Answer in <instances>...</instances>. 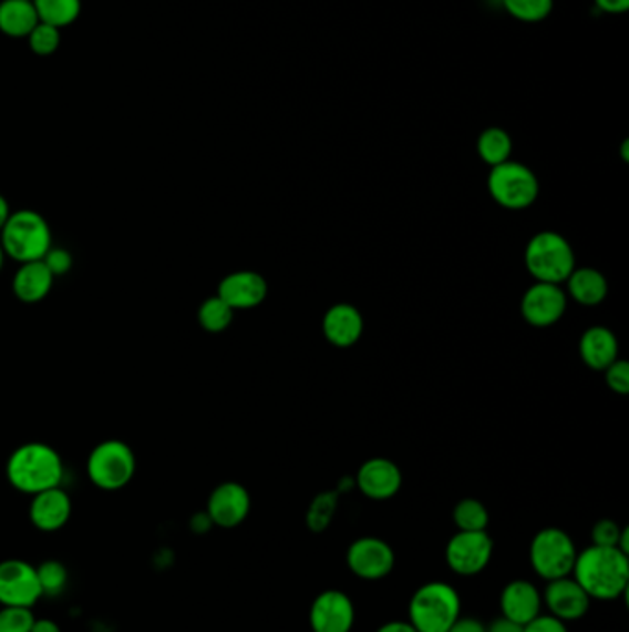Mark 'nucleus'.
Returning a JSON list of instances; mask_svg holds the SVG:
<instances>
[{
    "instance_id": "obj_1",
    "label": "nucleus",
    "mask_w": 629,
    "mask_h": 632,
    "mask_svg": "<svg viewBox=\"0 0 629 632\" xmlns=\"http://www.w3.org/2000/svg\"><path fill=\"white\" fill-rule=\"evenodd\" d=\"M578 584L591 599L611 601L628 592L629 560L628 553L619 548L589 546L586 551L576 554L573 573Z\"/></svg>"
},
{
    "instance_id": "obj_2",
    "label": "nucleus",
    "mask_w": 629,
    "mask_h": 632,
    "mask_svg": "<svg viewBox=\"0 0 629 632\" xmlns=\"http://www.w3.org/2000/svg\"><path fill=\"white\" fill-rule=\"evenodd\" d=\"M6 476L16 490L35 496L50 488L61 487L65 468L61 455L52 446L28 442L19 446L10 455L6 465Z\"/></svg>"
},
{
    "instance_id": "obj_3",
    "label": "nucleus",
    "mask_w": 629,
    "mask_h": 632,
    "mask_svg": "<svg viewBox=\"0 0 629 632\" xmlns=\"http://www.w3.org/2000/svg\"><path fill=\"white\" fill-rule=\"evenodd\" d=\"M460 615L462 599L447 582H426L410 599L409 621L417 632H447Z\"/></svg>"
},
{
    "instance_id": "obj_4",
    "label": "nucleus",
    "mask_w": 629,
    "mask_h": 632,
    "mask_svg": "<svg viewBox=\"0 0 629 632\" xmlns=\"http://www.w3.org/2000/svg\"><path fill=\"white\" fill-rule=\"evenodd\" d=\"M0 244L6 257L17 263H32L43 259L52 248V232L44 216L32 210L11 213L0 232Z\"/></svg>"
},
{
    "instance_id": "obj_5",
    "label": "nucleus",
    "mask_w": 629,
    "mask_h": 632,
    "mask_svg": "<svg viewBox=\"0 0 629 632\" xmlns=\"http://www.w3.org/2000/svg\"><path fill=\"white\" fill-rule=\"evenodd\" d=\"M525 263L537 282L561 285L576 268L575 249L564 235L539 232L526 244Z\"/></svg>"
},
{
    "instance_id": "obj_6",
    "label": "nucleus",
    "mask_w": 629,
    "mask_h": 632,
    "mask_svg": "<svg viewBox=\"0 0 629 632\" xmlns=\"http://www.w3.org/2000/svg\"><path fill=\"white\" fill-rule=\"evenodd\" d=\"M487 188L492 198L506 210H526L539 196V180L530 166L508 160L492 166Z\"/></svg>"
},
{
    "instance_id": "obj_7",
    "label": "nucleus",
    "mask_w": 629,
    "mask_h": 632,
    "mask_svg": "<svg viewBox=\"0 0 629 632\" xmlns=\"http://www.w3.org/2000/svg\"><path fill=\"white\" fill-rule=\"evenodd\" d=\"M137 470L133 449L122 440H105L91 451L87 459V476L94 487L115 492L132 481Z\"/></svg>"
},
{
    "instance_id": "obj_8",
    "label": "nucleus",
    "mask_w": 629,
    "mask_h": 632,
    "mask_svg": "<svg viewBox=\"0 0 629 632\" xmlns=\"http://www.w3.org/2000/svg\"><path fill=\"white\" fill-rule=\"evenodd\" d=\"M575 540L558 527H547L537 532L530 543V564L545 581L573 573L576 562Z\"/></svg>"
},
{
    "instance_id": "obj_9",
    "label": "nucleus",
    "mask_w": 629,
    "mask_h": 632,
    "mask_svg": "<svg viewBox=\"0 0 629 632\" xmlns=\"http://www.w3.org/2000/svg\"><path fill=\"white\" fill-rule=\"evenodd\" d=\"M493 548L487 531H458L447 542L445 562L458 575H478L492 562Z\"/></svg>"
},
{
    "instance_id": "obj_10",
    "label": "nucleus",
    "mask_w": 629,
    "mask_h": 632,
    "mask_svg": "<svg viewBox=\"0 0 629 632\" xmlns=\"http://www.w3.org/2000/svg\"><path fill=\"white\" fill-rule=\"evenodd\" d=\"M43 598L35 565L27 560L8 559L0 562V604L32 609Z\"/></svg>"
},
{
    "instance_id": "obj_11",
    "label": "nucleus",
    "mask_w": 629,
    "mask_h": 632,
    "mask_svg": "<svg viewBox=\"0 0 629 632\" xmlns=\"http://www.w3.org/2000/svg\"><path fill=\"white\" fill-rule=\"evenodd\" d=\"M349 570L364 581H381L395 565L392 546L382 538L362 537L348 549Z\"/></svg>"
},
{
    "instance_id": "obj_12",
    "label": "nucleus",
    "mask_w": 629,
    "mask_h": 632,
    "mask_svg": "<svg viewBox=\"0 0 629 632\" xmlns=\"http://www.w3.org/2000/svg\"><path fill=\"white\" fill-rule=\"evenodd\" d=\"M567 309V293L556 283L537 282L520 299V313L528 324L548 327L561 320Z\"/></svg>"
},
{
    "instance_id": "obj_13",
    "label": "nucleus",
    "mask_w": 629,
    "mask_h": 632,
    "mask_svg": "<svg viewBox=\"0 0 629 632\" xmlns=\"http://www.w3.org/2000/svg\"><path fill=\"white\" fill-rule=\"evenodd\" d=\"M354 618L353 601L340 590H326L310 604L309 620L314 632H351Z\"/></svg>"
},
{
    "instance_id": "obj_14",
    "label": "nucleus",
    "mask_w": 629,
    "mask_h": 632,
    "mask_svg": "<svg viewBox=\"0 0 629 632\" xmlns=\"http://www.w3.org/2000/svg\"><path fill=\"white\" fill-rule=\"evenodd\" d=\"M249 509H251V498L246 487L240 482L227 481L210 492L205 512L213 521V526L233 529L248 518Z\"/></svg>"
},
{
    "instance_id": "obj_15",
    "label": "nucleus",
    "mask_w": 629,
    "mask_h": 632,
    "mask_svg": "<svg viewBox=\"0 0 629 632\" xmlns=\"http://www.w3.org/2000/svg\"><path fill=\"white\" fill-rule=\"evenodd\" d=\"M543 604H547L548 612L554 618L569 623L581 620L589 612L591 598L578 584L575 577L567 575L548 581L543 592Z\"/></svg>"
},
{
    "instance_id": "obj_16",
    "label": "nucleus",
    "mask_w": 629,
    "mask_h": 632,
    "mask_svg": "<svg viewBox=\"0 0 629 632\" xmlns=\"http://www.w3.org/2000/svg\"><path fill=\"white\" fill-rule=\"evenodd\" d=\"M354 482L364 496L382 501V499L393 498L401 490L403 473L393 460L375 457V459L365 460L364 465L360 466Z\"/></svg>"
},
{
    "instance_id": "obj_17",
    "label": "nucleus",
    "mask_w": 629,
    "mask_h": 632,
    "mask_svg": "<svg viewBox=\"0 0 629 632\" xmlns=\"http://www.w3.org/2000/svg\"><path fill=\"white\" fill-rule=\"evenodd\" d=\"M216 294L233 310L254 309L265 302L266 294H268V283L257 272H233L221 279Z\"/></svg>"
},
{
    "instance_id": "obj_18",
    "label": "nucleus",
    "mask_w": 629,
    "mask_h": 632,
    "mask_svg": "<svg viewBox=\"0 0 629 632\" xmlns=\"http://www.w3.org/2000/svg\"><path fill=\"white\" fill-rule=\"evenodd\" d=\"M542 606L543 595L534 582L517 579L503 588L501 593L503 615L519 625H526L542 614Z\"/></svg>"
},
{
    "instance_id": "obj_19",
    "label": "nucleus",
    "mask_w": 629,
    "mask_h": 632,
    "mask_svg": "<svg viewBox=\"0 0 629 632\" xmlns=\"http://www.w3.org/2000/svg\"><path fill=\"white\" fill-rule=\"evenodd\" d=\"M72 514V501L61 487L50 488L33 496L30 521L39 531L54 532L65 527Z\"/></svg>"
},
{
    "instance_id": "obj_20",
    "label": "nucleus",
    "mask_w": 629,
    "mask_h": 632,
    "mask_svg": "<svg viewBox=\"0 0 629 632\" xmlns=\"http://www.w3.org/2000/svg\"><path fill=\"white\" fill-rule=\"evenodd\" d=\"M323 333L332 346L349 348L359 343L364 333V318L351 304L332 305L323 316Z\"/></svg>"
},
{
    "instance_id": "obj_21",
    "label": "nucleus",
    "mask_w": 629,
    "mask_h": 632,
    "mask_svg": "<svg viewBox=\"0 0 629 632\" xmlns=\"http://www.w3.org/2000/svg\"><path fill=\"white\" fill-rule=\"evenodd\" d=\"M581 360L592 370H606L619 355V340L608 327L592 326L580 338Z\"/></svg>"
},
{
    "instance_id": "obj_22",
    "label": "nucleus",
    "mask_w": 629,
    "mask_h": 632,
    "mask_svg": "<svg viewBox=\"0 0 629 632\" xmlns=\"http://www.w3.org/2000/svg\"><path fill=\"white\" fill-rule=\"evenodd\" d=\"M55 277L47 268L43 259L22 263L21 268L13 276V294L24 304H38L49 296Z\"/></svg>"
},
{
    "instance_id": "obj_23",
    "label": "nucleus",
    "mask_w": 629,
    "mask_h": 632,
    "mask_svg": "<svg viewBox=\"0 0 629 632\" xmlns=\"http://www.w3.org/2000/svg\"><path fill=\"white\" fill-rule=\"evenodd\" d=\"M565 283L573 299L586 307L602 304L608 296V279L597 268H575Z\"/></svg>"
},
{
    "instance_id": "obj_24",
    "label": "nucleus",
    "mask_w": 629,
    "mask_h": 632,
    "mask_svg": "<svg viewBox=\"0 0 629 632\" xmlns=\"http://www.w3.org/2000/svg\"><path fill=\"white\" fill-rule=\"evenodd\" d=\"M39 17L33 0H2L0 2V32L10 38H28L38 27Z\"/></svg>"
},
{
    "instance_id": "obj_25",
    "label": "nucleus",
    "mask_w": 629,
    "mask_h": 632,
    "mask_svg": "<svg viewBox=\"0 0 629 632\" xmlns=\"http://www.w3.org/2000/svg\"><path fill=\"white\" fill-rule=\"evenodd\" d=\"M512 150H514V141L503 128H487L476 141V152L481 155V160L489 166H497L504 161H508Z\"/></svg>"
},
{
    "instance_id": "obj_26",
    "label": "nucleus",
    "mask_w": 629,
    "mask_h": 632,
    "mask_svg": "<svg viewBox=\"0 0 629 632\" xmlns=\"http://www.w3.org/2000/svg\"><path fill=\"white\" fill-rule=\"evenodd\" d=\"M39 22L50 27H69L82 11V0H33Z\"/></svg>"
},
{
    "instance_id": "obj_27",
    "label": "nucleus",
    "mask_w": 629,
    "mask_h": 632,
    "mask_svg": "<svg viewBox=\"0 0 629 632\" xmlns=\"http://www.w3.org/2000/svg\"><path fill=\"white\" fill-rule=\"evenodd\" d=\"M233 316H235V310L218 294L210 296L199 305V326L204 327L205 332H226L227 327L231 326Z\"/></svg>"
},
{
    "instance_id": "obj_28",
    "label": "nucleus",
    "mask_w": 629,
    "mask_h": 632,
    "mask_svg": "<svg viewBox=\"0 0 629 632\" xmlns=\"http://www.w3.org/2000/svg\"><path fill=\"white\" fill-rule=\"evenodd\" d=\"M453 520L458 531H486L489 526V512L478 499H462L453 510Z\"/></svg>"
},
{
    "instance_id": "obj_29",
    "label": "nucleus",
    "mask_w": 629,
    "mask_h": 632,
    "mask_svg": "<svg viewBox=\"0 0 629 632\" xmlns=\"http://www.w3.org/2000/svg\"><path fill=\"white\" fill-rule=\"evenodd\" d=\"M504 10L523 22H542L554 10V0H503Z\"/></svg>"
},
{
    "instance_id": "obj_30",
    "label": "nucleus",
    "mask_w": 629,
    "mask_h": 632,
    "mask_svg": "<svg viewBox=\"0 0 629 632\" xmlns=\"http://www.w3.org/2000/svg\"><path fill=\"white\" fill-rule=\"evenodd\" d=\"M35 570H38L39 584H41L43 595L55 598L65 590L69 573L60 560H44L43 564L35 565Z\"/></svg>"
},
{
    "instance_id": "obj_31",
    "label": "nucleus",
    "mask_w": 629,
    "mask_h": 632,
    "mask_svg": "<svg viewBox=\"0 0 629 632\" xmlns=\"http://www.w3.org/2000/svg\"><path fill=\"white\" fill-rule=\"evenodd\" d=\"M337 510V493L323 492L310 504L307 523L314 532H321L331 523L332 514Z\"/></svg>"
},
{
    "instance_id": "obj_32",
    "label": "nucleus",
    "mask_w": 629,
    "mask_h": 632,
    "mask_svg": "<svg viewBox=\"0 0 629 632\" xmlns=\"http://www.w3.org/2000/svg\"><path fill=\"white\" fill-rule=\"evenodd\" d=\"M28 43H30V49L38 55L54 54L61 43L60 28L39 22L38 27L33 28L30 35H28Z\"/></svg>"
},
{
    "instance_id": "obj_33",
    "label": "nucleus",
    "mask_w": 629,
    "mask_h": 632,
    "mask_svg": "<svg viewBox=\"0 0 629 632\" xmlns=\"http://www.w3.org/2000/svg\"><path fill=\"white\" fill-rule=\"evenodd\" d=\"M32 609L27 606H2L0 609V632H30L32 631Z\"/></svg>"
},
{
    "instance_id": "obj_34",
    "label": "nucleus",
    "mask_w": 629,
    "mask_h": 632,
    "mask_svg": "<svg viewBox=\"0 0 629 632\" xmlns=\"http://www.w3.org/2000/svg\"><path fill=\"white\" fill-rule=\"evenodd\" d=\"M625 529L613 520H600L592 527V543L606 548H619L620 538Z\"/></svg>"
},
{
    "instance_id": "obj_35",
    "label": "nucleus",
    "mask_w": 629,
    "mask_h": 632,
    "mask_svg": "<svg viewBox=\"0 0 629 632\" xmlns=\"http://www.w3.org/2000/svg\"><path fill=\"white\" fill-rule=\"evenodd\" d=\"M606 381L613 393H629V365L626 360H615L606 368Z\"/></svg>"
},
{
    "instance_id": "obj_36",
    "label": "nucleus",
    "mask_w": 629,
    "mask_h": 632,
    "mask_svg": "<svg viewBox=\"0 0 629 632\" xmlns=\"http://www.w3.org/2000/svg\"><path fill=\"white\" fill-rule=\"evenodd\" d=\"M43 263L52 272V276H65L72 268V255L65 248H50L43 257Z\"/></svg>"
},
{
    "instance_id": "obj_37",
    "label": "nucleus",
    "mask_w": 629,
    "mask_h": 632,
    "mask_svg": "<svg viewBox=\"0 0 629 632\" xmlns=\"http://www.w3.org/2000/svg\"><path fill=\"white\" fill-rule=\"evenodd\" d=\"M523 632H569V629L565 621L554 618L553 614H539L530 623H526Z\"/></svg>"
},
{
    "instance_id": "obj_38",
    "label": "nucleus",
    "mask_w": 629,
    "mask_h": 632,
    "mask_svg": "<svg viewBox=\"0 0 629 632\" xmlns=\"http://www.w3.org/2000/svg\"><path fill=\"white\" fill-rule=\"evenodd\" d=\"M447 632H486V623H482L476 618L460 615L458 620L454 621Z\"/></svg>"
},
{
    "instance_id": "obj_39",
    "label": "nucleus",
    "mask_w": 629,
    "mask_h": 632,
    "mask_svg": "<svg viewBox=\"0 0 629 632\" xmlns=\"http://www.w3.org/2000/svg\"><path fill=\"white\" fill-rule=\"evenodd\" d=\"M523 629L525 625H519L504 615L495 618L489 625H486V632H523Z\"/></svg>"
},
{
    "instance_id": "obj_40",
    "label": "nucleus",
    "mask_w": 629,
    "mask_h": 632,
    "mask_svg": "<svg viewBox=\"0 0 629 632\" xmlns=\"http://www.w3.org/2000/svg\"><path fill=\"white\" fill-rule=\"evenodd\" d=\"M598 10L606 11V13H611V16H619V13H626L629 8V0H595Z\"/></svg>"
},
{
    "instance_id": "obj_41",
    "label": "nucleus",
    "mask_w": 629,
    "mask_h": 632,
    "mask_svg": "<svg viewBox=\"0 0 629 632\" xmlns=\"http://www.w3.org/2000/svg\"><path fill=\"white\" fill-rule=\"evenodd\" d=\"M377 632H417L410 621L393 620L379 626Z\"/></svg>"
},
{
    "instance_id": "obj_42",
    "label": "nucleus",
    "mask_w": 629,
    "mask_h": 632,
    "mask_svg": "<svg viewBox=\"0 0 629 632\" xmlns=\"http://www.w3.org/2000/svg\"><path fill=\"white\" fill-rule=\"evenodd\" d=\"M30 632H61V626L54 620H49V618H41V620L35 618Z\"/></svg>"
},
{
    "instance_id": "obj_43",
    "label": "nucleus",
    "mask_w": 629,
    "mask_h": 632,
    "mask_svg": "<svg viewBox=\"0 0 629 632\" xmlns=\"http://www.w3.org/2000/svg\"><path fill=\"white\" fill-rule=\"evenodd\" d=\"M193 526L194 529H196V531L204 532L207 531V529H209L210 526H213V521H210V518L209 516H207V512H204V514L194 516Z\"/></svg>"
},
{
    "instance_id": "obj_44",
    "label": "nucleus",
    "mask_w": 629,
    "mask_h": 632,
    "mask_svg": "<svg viewBox=\"0 0 629 632\" xmlns=\"http://www.w3.org/2000/svg\"><path fill=\"white\" fill-rule=\"evenodd\" d=\"M10 204H8L4 196L0 194V232H2V227H4V224L8 222V218H10Z\"/></svg>"
},
{
    "instance_id": "obj_45",
    "label": "nucleus",
    "mask_w": 629,
    "mask_h": 632,
    "mask_svg": "<svg viewBox=\"0 0 629 632\" xmlns=\"http://www.w3.org/2000/svg\"><path fill=\"white\" fill-rule=\"evenodd\" d=\"M4 249H2V244H0V271H2V266H4Z\"/></svg>"
}]
</instances>
